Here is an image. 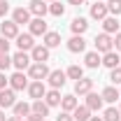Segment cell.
<instances>
[{"mask_svg": "<svg viewBox=\"0 0 121 121\" xmlns=\"http://www.w3.org/2000/svg\"><path fill=\"white\" fill-rule=\"evenodd\" d=\"M93 44H95V51H98V54H107V51L114 49V37L107 35V33H100V35H95Z\"/></svg>", "mask_w": 121, "mask_h": 121, "instance_id": "6da1fadb", "label": "cell"}, {"mask_svg": "<svg viewBox=\"0 0 121 121\" xmlns=\"http://www.w3.org/2000/svg\"><path fill=\"white\" fill-rule=\"evenodd\" d=\"M49 68H47V63H30L28 68V77L33 79V82H44L47 77H49Z\"/></svg>", "mask_w": 121, "mask_h": 121, "instance_id": "7a4b0ae2", "label": "cell"}, {"mask_svg": "<svg viewBox=\"0 0 121 121\" xmlns=\"http://www.w3.org/2000/svg\"><path fill=\"white\" fill-rule=\"evenodd\" d=\"M30 63H33V58H30V54L28 51H16L14 56H12V65H14L16 70H28L30 68Z\"/></svg>", "mask_w": 121, "mask_h": 121, "instance_id": "3957f363", "label": "cell"}, {"mask_svg": "<svg viewBox=\"0 0 121 121\" xmlns=\"http://www.w3.org/2000/svg\"><path fill=\"white\" fill-rule=\"evenodd\" d=\"M28 28H30V35H33V37H35V35H42V37H44L47 33H49V26H47V21L42 19V16H35V19H30Z\"/></svg>", "mask_w": 121, "mask_h": 121, "instance_id": "277c9868", "label": "cell"}, {"mask_svg": "<svg viewBox=\"0 0 121 121\" xmlns=\"http://www.w3.org/2000/svg\"><path fill=\"white\" fill-rule=\"evenodd\" d=\"M9 89H14V91H23V89H28V75H23L21 70H16L14 75L9 77Z\"/></svg>", "mask_w": 121, "mask_h": 121, "instance_id": "5b68a950", "label": "cell"}, {"mask_svg": "<svg viewBox=\"0 0 121 121\" xmlns=\"http://www.w3.org/2000/svg\"><path fill=\"white\" fill-rule=\"evenodd\" d=\"M105 16H109L107 2H103V0H95V2L91 5V19H95V21H103Z\"/></svg>", "mask_w": 121, "mask_h": 121, "instance_id": "8992f818", "label": "cell"}, {"mask_svg": "<svg viewBox=\"0 0 121 121\" xmlns=\"http://www.w3.org/2000/svg\"><path fill=\"white\" fill-rule=\"evenodd\" d=\"M65 79H68V75H65L63 70H51L49 77H47V82H49L51 89H63V86H65Z\"/></svg>", "mask_w": 121, "mask_h": 121, "instance_id": "52a82bcc", "label": "cell"}, {"mask_svg": "<svg viewBox=\"0 0 121 121\" xmlns=\"http://www.w3.org/2000/svg\"><path fill=\"white\" fill-rule=\"evenodd\" d=\"M30 58H33V63H47V60H49V47L35 44L30 49Z\"/></svg>", "mask_w": 121, "mask_h": 121, "instance_id": "ba28073f", "label": "cell"}, {"mask_svg": "<svg viewBox=\"0 0 121 121\" xmlns=\"http://www.w3.org/2000/svg\"><path fill=\"white\" fill-rule=\"evenodd\" d=\"M0 35L2 37H7V40H16V35H19V26H16L14 21H2L0 23Z\"/></svg>", "mask_w": 121, "mask_h": 121, "instance_id": "9c48e42d", "label": "cell"}, {"mask_svg": "<svg viewBox=\"0 0 121 121\" xmlns=\"http://www.w3.org/2000/svg\"><path fill=\"white\" fill-rule=\"evenodd\" d=\"M14 103H16V91L14 89H2L0 91V109L14 107Z\"/></svg>", "mask_w": 121, "mask_h": 121, "instance_id": "30bf717a", "label": "cell"}, {"mask_svg": "<svg viewBox=\"0 0 121 121\" xmlns=\"http://www.w3.org/2000/svg\"><path fill=\"white\" fill-rule=\"evenodd\" d=\"M26 91H28V95L33 100H42L44 93H47V86H44V82H30Z\"/></svg>", "mask_w": 121, "mask_h": 121, "instance_id": "8fae6325", "label": "cell"}, {"mask_svg": "<svg viewBox=\"0 0 121 121\" xmlns=\"http://www.w3.org/2000/svg\"><path fill=\"white\" fill-rule=\"evenodd\" d=\"M28 12L33 16H42V19H44V14L49 12V5H47V0H30Z\"/></svg>", "mask_w": 121, "mask_h": 121, "instance_id": "7c38bea8", "label": "cell"}, {"mask_svg": "<svg viewBox=\"0 0 121 121\" xmlns=\"http://www.w3.org/2000/svg\"><path fill=\"white\" fill-rule=\"evenodd\" d=\"M68 51H72V54L86 51V40H84L82 35H72V37L68 40Z\"/></svg>", "mask_w": 121, "mask_h": 121, "instance_id": "4fadbf2b", "label": "cell"}, {"mask_svg": "<svg viewBox=\"0 0 121 121\" xmlns=\"http://www.w3.org/2000/svg\"><path fill=\"white\" fill-rule=\"evenodd\" d=\"M16 47H19V51H30L35 42H33V35L30 33H19L16 35Z\"/></svg>", "mask_w": 121, "mask_h": 121, "instance_id": "5bb4252c", "label": "cell"}, {"mask_svg": "<svg viewBox=\"0 0 121 121\" xmlns=\"http://www.w3.org/2000/svg\"><path fill=\"white\" fill-rule=\"evenodd\" d=\"M12 21H14L16 26L30 23V12H28V7H16L14 12H12Z\"/></svg>", "mask_w": 121, "mask_h": 121, "instance_id": "9a60e30c", "label": "cell"}, {"mask_svg": "<svg viewBox=\"0 0 121 121\" xmlns=\"http://www.w3.org/2000/svg\"><path fill=\"white\" fill-rule=\"evenodd\" d=\"M91 89H93V79H89V77H82L75 82V95H86V93H91Z\"/></svg>", "mask_w": 121, "mask_h": 121, "instance_id": "2e32d148", "label": "cell"}, {"mask_svg": "<svg viewBox=\"0 0 121 121\" xmlns=\"http://www.w3.org/2000/svg\"><path fill=\"white\" fill-rule=\"evenodd\" d=\"M103 103H105L103 95H98V93H93V91L86 93V107H89L91 112H100V109H103Z\"/></svg>", "mask_w": 121, "mask_h": 121, "instance_id": "e0dca14e", "label": "cell"}, {"mask_svg": "<svg viewBox=\"0 0 121 121\" xmlns=\"http://www.w3.org/2000/svg\"><path fill=\"white\" fill-rule=\"evenodd\" d=\"M103 33L117 35V33H119V19H117V16H105V19H103Z\"/></svg>", "mask_w": 121, "mask_h": 121, "instance_id": "ac0fdd59", "label": "cell"}, {"mask_svg": "<svg viewBox=\"0 0 121 121\" xmlns=\"http://www.w3.org/2000/svg\"><path fill=\"white\" fill-rule=\"evenodd\" d=\"M119 63H121L119 51H114V49H112V51L103 54V65H105V68H109V70H112V68H119Z\"/></svg>", "mask_w": 121, "mask_h": 121, "instance_id": "d6986e66", "label": "cell"}, {"mask_svg": "<svg viewBox=\"0 0 121 121\" xmlns=\"http://www.w3.org/2000/svg\"><path fill=\"white\" fill-rule=\"evenodd\" d=\"M70 30H72L75 35H84V33L89 30V21H86L84 16H77V19H72V23H70Z\"/></svg>", "mask_w": 121, "mask_h": 121, "instance_id": "ffe728a7", "label": "cell"}, {"mask_svg": "<svg viewBox=\"0 0 121 121\" xmlns=\"http://www.w3.org/2000/svg\"><path fill=\"white\" fill-rule=\"evenodd\" d=\"M60 100H63V95H60V89H49L44 93V103L49 107H56V105H60Z\"/></svg>", "mask_w": 121, "mask_h": 121, "instance_id": "44dd1931", "label": "cell"}, {"mask_svg": "<svg viewBox=\"0 0 121 121\" xmlns=\"http://www.w3.org/2000/svg\"><path fill=\"white\" fill-rule=\"evenodd\" d=\"M100 95H103V100H105V103H117V100L121 98V91L117 89V86H107V89H103Z\"/></svg>", "mask_w": 121, "mask_h": 121, "instance_id": "7402d4cb", "label": "cell"}, {"mask_svg": "<svg viewBox=\"0 0 121 121\" xmlns=\"http://www.w3.org/2000/svg\"><path fill=\"white\" fill-rule=\"evenodd\" d=\"M77 105H79V103H77V95H75V93H72V95H63V100H60L63 112H70V114L77 109Z\"/></svg>", "mask_w": 121, "mask_h": 121, "instance_id": "603a6c76", "label": "cell"}, {"mask_svg": "<svg viewBox=\"0 0 121 121\" xmlns=\"http://www.w3.org/2000/svg\"><path fill=\"white\" fill-rule=\"evenodd\" d=\"M12 109H14V117H21V119H26V117L30 114V103H23V100H16Z\"/></svg>", "mask_w": 121, "mask_h": 121, "instance_id": "cb8c5ba5", "label": "cell"}, {"mask_svg": "<svg viewBox=\"0 0 121 121\" xmlns=\"http://www.w3.org/2000/svg\"><path fill=\"white\" fill-rule=\"evenodd\" d=\"M84 63H86V68H98V65H103V56L98 51H89L84 56Z\"/></svg>", "mask_w": 121, "mask_h": 121, "instance_id": "d4e9b609", "label": "cell"}, {"mask_svg": "<svg viewBox=\"0 0 121 121\" xmlns=\"http://www.w3.org/2000/svg\"><path fill=\"white\" fill-rule=\"evenodd\" d=\"M42 40H44V47L54 49V47H58V44H60V33H56V30H49Z\"/></svg>", "mask_w": 121, "mask_h": 121, "instance_id": "484cf974", "label": "cell"}, {"mask_svg": "<svg viewBox=\"0 0 121 121\" xmlns=\"http://www.w3.org/2000/svg\"><path fill=\"white\" fill-rule=\"evenodd\" d=\"M72 119L75 121H89L91 119V109L86 105H77V109L72 112Z\"/></svg>", "mask_w": 121, "mask_h": 121, "instance_id": "4316f807", "label": "cell"}, {"mask_svg": "<svg viewBox=\"0 0 121 121\" xmlns=\"http://www.w3.org/2000/svg\"><path fill=\"white\" fill-rule=\"evenodd\" d=\"M30 112H35V114H40V117H47V114H49V105H47L44 100H33V103H30Z\"/></svg>", "mask_w": 121, "mask_h": 121, "instance_id": "83f0119b", "label": "cell"}, {"mask_svg": "<svg viewBox=\"0 0 121 121\" xmlns=\"http://www.w3.org/2000/svg\"><path fill=\"white\" fill-rule=\"evenodd\" d=\"M103 121H121L119 107H107L105 112H103Z\"/></svg>", "mask_w": 121, "mask_h": 121, "instance_id": "f1b7e54d", "label": "cell"}, {"mask_svg": "<svg viewBox=\"0 0 121 121\" xmlns=\"http://www.w3.org/2000/svg\"><path fill=\"white\" fill-rule=\"evenodd\" d=\"M65 75H68V79H82V77H84V68H82V65H70V68H68V70H65Z\"/></svg>", "mask_w": 121, "mask_h": 121, "instance_id": "f546056e", "label": "cell"}, {"mask_svg": "<svg viewBox=\"0 0 121 121\" xmlns=\"http://www.w3.org/2000/svg\"><path fill=\"white\" fill-rule=\"evenodd\" d=\"M49 14H54V16H63V14H65V5H60L58 0L49 2Z\"/></svg>", "mask_w": 121, "mask_h": 121, "instance_id": "4dcf8cb0", "label": "cell"}, {"mask_svg": "<svg viewBox=\"0 0 121 121\" xmlns=\"http://www.w3.org/2000/svg\"><path fill=\"white\" fill-rule=\"evenodd\" d=\"M107 9H109L112 16H119L121 14V0H109L107 2Z\"/></svg>", "mask_w": 121, "mask_h": 121, "instance_id": "1f68e13d", "label": "cell"}, {"mask_svg": "<svg viewBox=\"0 0 121 121\" xmlns=\"http://www.w3.org/2000/svg\"><path fill=\"white\" fill-rule=\"evenodd\" d=\"M7 68H12V56L9 54H0V72H7Z\"/></svg>", "mask_w": 121, "mask_h": 121, "instance_id": "d6a6232c", "label": "cell"}, {"mask_svg": "<svg viewBox=\"0 0 121 121\" xmlns=\"http://www.w3.org/2000/svg\"><path fill=\"white\" fill-rule=\"evenodd\" d=\"M109 82H112L114 86H117V84L121 86V68H112V70H109Z\"/></svg>", "mask_w": 121, "mask_h": 121, "instance_id": "836d02e7", "label": "cell"}, {"mask_svg": "<svg viewBox=\"0 0 121 121\" xmlns=\"http://www.w3.org/2000/svg\"><path fill=\"white\" fill-rule=\"evenodd\" d=\"M7 51H9V40L0 35V54H7Z\"/></svg>", "mask_w": 121, "mask_h": 121, "instance_id": "e575fe53", "label": "cell"}, {"mask_svg": "<svg viewBox=\"0 0 121 121\" xmlns=\"http://www.w3.org/2000/svg\"><path fill=\"white\" fill-rule=\"evenodd\" d=\"M56 121H75V119H72V114H70V112H60L58 117H56Z\"/></svg>", "mask_w": 121, "mask_h": 121, "instance_id": "d590c367", "label": "cell"}, {"mask_svg": "<svg viewBox=\"0 0 121 121\" xmlns=\"http://www.w3.org/2000/svg\"><path fill=\"white\" fill-rule=\"evenodd\" d=\"M9 12V5H7V0H0V16L5 19V14Z\"/></svg>", "mask_w": 121, "mask_h": 121, "instance_id": "8d00e7d4", "label": "cell"}, {"mask_svg": "<svg viewBox=\"0 0 121 121\" xmlns=\"http://www.w3.org/2000/svg\"><path fill=\"white\" fill-rule=\"evenodd\" d=\"M7 84H9V77L5 75V72H0V91L7 89Z\"/></svg>", "mask_w": 121, "mask_h": 121, "instance_id": "74e56055", "label": "cell"}, {"mask_svg": "<svg viewBox=\"0 0 121 121\" xmlns=\"http://www.w3.org/2000/svg\"><path fill=\"white\" fill-rule=\"evenodd\" d=\"M26 121H44V117H40V114H35V112H30L28 117H26Z\"/></svg>", "mask_w": 121, "mask_h": 121, "instance_id": "f35d334b", "label": "cell"}, {"mask_svg": "<svg viewBox=\"0 0 121 121\" xmlns=\"http://www.w3.org/2000/svg\"><path fill=\"white\" fill-rule=\"evenodd\" d=\"M114 51H121V33L114 35Z\"/></svg>", "mask_w": 121, "mask_h": 121, "instance_id": "ab89813d", "label": "cell"}, {"mask_svg": "<svg viewBox=\"0 0 121 121\" xmlns=\"http://www.w3.org/2000/svg\"><path fill=\"white\" fill-rule=\"evenodd\" d=\"M68 2H70V5H77V7H79V5H84L86 0H68Z\"/></svg>", "mask_w": 121, "mask_h": 121, "instance_id": "60d3db41", "label": "cell"}, {"mask_svg": "<svg viewBox=\"0 0 121 121\" xmlns=\"http://www.w3.org/2000/svg\"><path fill=\"white\" fill-rule=\"evenodd\" d=\"M7 121H23V119H21V117H9Z\"/></svg>", "mask_w": 121, "mask_h": 121, "instance_id": "b9f144b4", "label": "cell"}, {"mask_svg": "<svg viewBox=\"0 0 121 121\" xmlns=\"http://www.w3.org/2000/svg\"><path fill=\"white\" fill-rule=\"evenodd\" d=\"M89 121H103V117H91Z\"/></svg>", "mask_w": 121, "mask_h": 121, "instance_id": "7bdbcfd3", "label": "cell"}, {"mask_svg": "<svg viewBox=\"0 0 121 121\" xmlns=\"http://www.w3.org/2000/svg\"><path fill=\"white\" fill-rule=\"evenodd\" d=\"M0 121H7V119H5V112H2V109H0Z\"/></svg>", "mask_w": 121, "mask_h": 121, "instance_id": "ee69618b", "label": "cell"}, {"mask_svg": "<svg viewBox=\"0 0 121 121\" xmlns=\"http://www.w3.org/2000/svg\"><path fill=\"white\" fill-rule=\"evenodd\" d=\"M47 2H54V0H47Z\"/></svg>", "mask_w": 121, "mask_h": 121, "instance_id": "f6af8a7d", "label": "cell"}, {"mask_svg": "<svg viewBox=\"0 0 121 121\" xmlns=\"http://www.w3.org/2000/svg\"><path fill=\"white\" fill-rule=\"evenodd\" d=\"M119 112H121V105H119Z\"/></svg>", "mask_w": 121, "mask_h": 121, "instance_id": "bcb514c9", "label": "cell"}, {"mask_svg": "<svg viewBox=\"0 0 121 121\" xmlns=\"http://www.w3.org/2000/svg\"><path fill=\"white\" fill-rule=\"evenodd\" d=\"M119 91H121V89H119Z\"/></svg>", "mask_w": 121, "mask_h": 121, "instance_id": "7dc6e473", "label": "cell"}]
</instances>
